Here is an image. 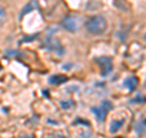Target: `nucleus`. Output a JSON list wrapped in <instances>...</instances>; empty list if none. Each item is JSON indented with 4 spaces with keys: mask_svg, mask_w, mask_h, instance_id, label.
I'll return each mask as SVG.
<instances>
[{
    "mask_svg": "<svg viewBox=\"0 0 146 138\" xmlns=\"http://www.w3.org/2000/svg\"><path fill=\"white\" fill-rule=\"evenodd\" d=\"M84 28L89 34L100 36L107 29V20L102 15H94L86 18Z\"/></svg>",
    "mask_w": 146,
    "mask_h": 138,
    "instance_id": "1",
    "label": "nucleus"
},
{
    "mask_svg": "<svg viewBox=\"0 0 146 138\" xmlns=\"http://www.w3.org/2000/svg\"><path fill=\"white\" fill-rule=\"evenodd\" d=\"M94 61L98 64L99 67H100V75L102 77H106L111 73L112 68H113V62H112V59L110 56H99V58H95Z\"/></svg>",
    "mask_w": 146,
    "mask_h": 138,
    "instance_id": "2",
    "label": "nucleus"
},
{
    "mask_svg": "<svg viewBox=\"0 0 146 138\" xmlns=\"http://www.w3.org/2000/svg\"><path fill=\"white\" fill-rule=\"evenodd\" d=\"M43 47L45 49L50 50V52H54L55 54L60 55V56L65 54V48H63L61 45V43L58 42L56 38H54V37H48V38L44 40Z\"/></svg>",
    "mask_w": 146,
    "mask_h": 138,
    "instance_id": "3",
    "label": "nucleus"
},
{
    "mask_svg": "<svg viewBox=\"0 0 146 138\" xmlns=\"http://www.w3.org/2000/svg\"><path fill=\"white\" fill-rule=\"evenodd\" d=\"M61 26L63 27V29H66L70 33H76L79 28V23H78V18L76 16H66L61 22Z\"/></svg>",
    "mask_w": 146,
    "mask_h": 138,
    "instance_id": "4",
    "label": "nucleus"
},
{
    "mask_svg": "<svg viewBox=\"0 0 146 138\" xmlns=\"http://www.w3.org/2000/svg\"><path fill=\"white\" fill-rule=\"evenodd\" d=\"M90 111L95 115V117H96V120H98V121L104 122V121H105V119H106V116H107L108 110H107V109H105L102 105H100V107H93V108L90 109Z\"/></svg>",
    "mask_w": 146,
    "mask_h": 138,
    "instance_id": "5",
    "label": "nucleus"
},
{
    "mask_svg": "<svg viewBox=\"0 0 146 138\" xmlns=\"http://www.w3.org/2000/svg\"><path fill=\"white\" fill-rule=\"evenodd\" d=\"M67 76L65 75H54V76H50L48 82L51 86H58V84H62L65 83V82H67Z\"/></svg>",
    "mask_w": 146,
    "mask_h": 138,
    "instance_id": "6",
    "label": "nucleus"
},
{
    "mask_svg": "<svg viewBox=\"0 0 146 138\" xmlns=\"http://www.w3.org/2000/svg\"><path fill=\"white\" fill-rule=\"evenodd\" d=\"M138 78H136L135 76H130V77H127L124 81H123V86L125 87V88H128L129 90H134L136 87H138Z\"/></svg>",
    "mask_w": 146,
    "mask_h": 138,
    "instance_id": "7",
    "label": "nucleus"
},
{
    "mask_svg": "<svg viewBox=\"0 0 146 138\" xmlns=\"http://www.w3.org/2000/svg\"><path fill=\"white\" fill-rule=\"evenodd\" d=\"M125 123L124 119H118V120H113L110 123V132L111 133H117L118 131L123 127V125Z\"/></svg>",
    "mask_w": 146,
    "mask_h": 138,
    "instance_id": "8",
    "label": "nucleus"
},
{
    "mask_svg": "<svg viewBox=\"0 0 146 138\" xmlns=\"http://www.w3.org/2000/svg\"><path fill=\"white\" fill-rule=\"evenodd\" d=\"M134 128H135V132L138 133L139 136L146 135V119H141L140 121L136 122Z\"/></svg>",
    "mask_w": 146,
    "mask_h": 138,
    "instance_id": "9",
    "label": "nucleus"
},
{
    "mask_svg": "<svg viewBox=\"0 0 146 138\" xmlns=\"http://www.w3.org/2000/svg\"><path fill=\"white\" fill-rule=\"evenodd\" d=\"M60 107H61V109H63V110H70V109H72V108L76 107V102H74V100H72V99L61 100V102H60Z\"/></svg>",
    "mask_w": 146,
    "mask_h": 138,
    "instance_id": "10",
    "label": "nucleus"
},
{
    "mask_svg": "<svg viewBox=\"0 0 146 138\" xmlns=\"http://www.w3.org/2000/svg\"><path fill=\"white\" fill-rule=\"evenodd\" d=\"M35 7H38V3H36V0H32V1L27 5L25 9H23V11L21 12V17L23 16V15H27L28 12H31L32 10H34Z\"/></svg>",
    "mask_w": 146,
    "mask_h": 138,
    "instance_id": "11",
    "label": "nucleus"
},
{
    "mask_svg": "<svg viewBox=\"0 0 146 138\" xmlns=\"http://www.w3.org/2000/svg\"><path fill=\"white\" fill-rule=\"evenodd\" d=\"M5 20H6V11H5V9L0 7V25H3L5 22Z\"/></svg>",
    "mask_w": 146,
    "mask_h": 138,
    "instance_id": "12",
    "label": "nucleus"
},
{
    "mask_svg": "<svg viewBox=\"0 0 146 138\" xmlns=\"http://www.w3.org/2000/svg\"><path fill=\"white\" fill-rule=\"evenodd\" d=\"M101 105H102V107H104L105 109H107L108 111H110V110H112V109H113L112 103H111V102H108V100H102V102H101Z\"/></svg>",
    "mask_w": 146,
    "mask_h": 138,
    "instance_id": "13",
    "label": "nucleus"
},
{
    "mask_svg": "<svg viewBox=\"0 0 146 138\" xmlns=\"http://www.w3.org/2000/svg\"><path fill=\"white\" fill-rule=\"evenodd\" d=\"M5 55H7V56H12V58H15V56H20L21 55V53H18V52H16V50H7V52L5 53Z\"/></svg>",
    "mask_w": 146,
    "mask_h": 138,
    "instance_id": "14",
    "label": "nucleus"
},
{
    "mask_svg": "<svg viewBox=\"0 0 146 138\" xmlns=\"http://www.w3.org/2000/svg\"><path fill=\"white\" fill-rule=\"evenodd\" d=\"M141 98V96L140 95H138V96H136V99H131L130 100V103H144L145 102V99L143 98V99H140Z\"/></svg>",
    "mask_w": 146,
    "mask_h": 138,
    "instance_id": "15",
    "label": "nucleus"
},
{
    "mask_svg": "<svg viewBox=\"0 0 146 138\" xmlns=\"http://www.w3.org/2000/svg\"><path fill=\"white\" fill-rule=\"evenodd\" d=\"M18 138H32V136H21V137H18Z\"/></svg>",
    "mask_w": 146,
    "mask_h": 138,
    "instance_id": "16",
    "label": "nucleus"
},
{
    "mask_svg": "<svg viewBox=\"0 0 146 138\" xmlns=\"http://www.w3.org/2000/svg\"><path fill=\"white\" fill-rule=\"evenodd\" d=\"M144 38H145V40H146V34H145V37H144Z\"/></svg>",
    "mask_w": 146,
    "mask_h": 138,
    "instance_id": "17",
    "label": "nucleus"
},
{
    "mask_svg": "<svg viewBox=\"0 0 146 138\" xmlns=\"http://www.w3.org/2000/svg\"><path fill=\"white\" fill-rule=\"evenodd\" d=\"M0 68H1V65H0Z\"/></svg>",
    "mask_w": 146,
    "mask_h": 138,
    "instance_id": "18",
    "label": "nucleus"
}]
</instances>
